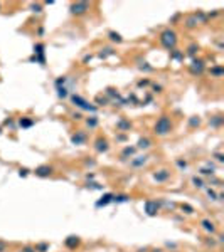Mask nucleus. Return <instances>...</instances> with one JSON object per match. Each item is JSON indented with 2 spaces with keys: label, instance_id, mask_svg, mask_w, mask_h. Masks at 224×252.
<instances>
[{
  "label": "nucleus",
  "instance_id": "f257e3e1",
  "mask_svg": "<svg viewBox=\"0 0 224 252\" xmlns=\"http://www.w3.org/2000/svg\"><path fill=\"white\" fill-rule=\"evenodd\" d=\"M170 119L165 118V116H162L158 121H157V125H155V133L157 135H167L168 131H170Z\"/></svg>",
  "mask_w": 224,
  "mask_h": 252
},
{
  "label": "nucleus",
  "instance_id": "f03ea898",
  "mask_svg": "<svg viewBox=\"0 0 224 252\" xmlns=\"http://www.w3.org/2000/svg\"><path fill=\"white\" fill-rule=\"evenodd\" d=\"M162 44L165 46V47H174L175 46V34L172 32V30H165L164 34H162Z\"/></svg>",
  "mask_w": 224,
  "mask_h": 252
},
{
  "label": "nucleus",
  "instance_id": "7ed1b4c3",
  "mask_svg": "<svg viewBox=\"0 0 224 252\" xmlns=\"http://www.w3.org/2000/svg\"><path fill=\"white\" fill-rule=\"evenodd\" d=\"M73 103H74V104H78L79 108H83V109H89V111H94V109H96L94 106H91L88 101H84L81 96H76V94L73 96Z\"/></svg>",
  "mask_w": 224,
  "mask_h": 252
},
{
  "label": "nucleus",
  "instance_id": "20e7f679",
  "mask_svg": "<svg viewBox=\"0 0 224 252\" xmlns=\"http://www.w3.org/2000/svg\"><path fill=\"white\" fill-rule=\"evenodd\" d=\"M157 210H158V205H157L155 202H147V203H145V212H147V215L153 217L157 214Z\"/></svg>",
  "mask_w": 224,
  "mask_h": 252
},
{
  "label": "nucleus",
  "instance_id": "39448f33",
  "mask_svg": "<svg viewBox=\"0 0 224 252\" xmlns=\"http://www.w3.org/2000/svg\"><path fill=\"white\" fill-rule=\"evenodd\" d=\"M71 10H73V14H83V12H86V10H88V3H86V2L74 3V5L71 7Z\"/></svg>",
  "mask_w": 224,
  "mask_h": 252
},
{
  "label": "nucleus",
  "instance_id": "423d86ee",
  "mask_svg": "<svg viewBox=\"0 0 224 252\" xmlns=\"http://www.w3.org/2000/svg\"><path fill=\"white\" fill-rule=\"evenodd\" d=\"M36 175H39V177H49L51 175V166H39L36 170Z\"/></svg>",
  "mask_w": 224,
  "mask_h": 252
},
{
  "label": "nucleus",
  "instance_id": "0eeeda50",
  "mask_svg": "<svg viewBox=\"0 0 224 252\" xmlns=\"http://www.w3.org/2000/svg\"><path fill=\"white\" fill-rule=\"evenodd\" d=\"M153 178H155L157 181H165L168 178V172H167V170H160L158 173H155V175H153Z\"/></svg>",
  "mask_w": 224,
  "mask_h": 252
},
{
  "label": "nucleus",
  "instance_id": "6e6552de",
  "mask_svg": "<svg viewBox=\"0 0 224 252\" xmlns=\"http://www.w3.org/2000/svg\"><path fill=\"white\" fill-rule=\"evenodd\" d=\"M106 150H108V143H106V140H98V141H96V151L103 153V151H106Z\"/></svg>",
  "mask_w": 224,
  "mask_h": 252
},
{
  "label": "nucleus",
  "instance_id": "1a4fd4ad",
  "mask_svg": "<svg viewBox=\"0 0 224 252\" xmlns=\"http://www.w3.org/2000/svg\"><path fill=\"white\" fill-rule=\"evenodd\" d=\"M113 198H115V195H111V193H106L105 197H103L99 202H98V203H96V205H98V207H101V205H106V203L113 202Z\"/></svg>",
  "mask_w": 224,
  "mask_h": 252
},
{
  "label": "nucleus",
  "instance_id": "9d476101",
  "mask_svg": "<svg viewBox=\"0 0 224 252\" xmlns=\"http://www.w3.org/2000/svg\"><path fill=\"white\" fill-rule=\"evenodd\" d=\"M84 140H86V136H84L83 133H78V135H74V136H73V143H74V144L84 143Z\"/></svg>",
  "mask_w": 224,
  "mask_h": 252
},
{
  "label": "nucleus",
  "instance_id": "9b49d317",
  "mask_svg": "<svg viewBox=\"0 0 224 252\" xmlns=\"http://www.w3.org/2000/svg\"><path fill=\"white\" fill-rule=\"evenodd\" d=\"M202 227H204L207 232H214V230H216V229H214V224L209 222V220H202Z\"/></svg>",
  "mask_w": 224,
  "mask_h": 252
},
{
  "label": "nucleus",
  "instance_id": "f8f14e48",
  "mask_svg": "<svg viewBox=\"0 0 224 252\" xmlns=\"http://www.w3.org/2000/svg\"><path fill=\"white\" fill-rule=\"evenodd\" d=\"M194 66H192V71L194 72H201L202 71V62L201 61H196V62H192Z\"/></svg>",
  "mask_w": 224,
  "mask_h": 252
},
{
  "label": "nucleus",
  "instance_id": "ddd939ff",
  "mask_svg": "<svg viewBox=\"0 0 224 252\" xmlns=\"http://www.w3.org/2000/svg\"><path fill=\"white\" fill-rule=\"evenodd\" d=\"M150 146V140L148 138H142L140 141H138V148H148Z\"/></svg>",
  "mask_w": 224,
  "mask_h": 252
},
{
  "label": "nucleus",
  "instance_id": "4468645a",
  "mask_svg": "<svg viewBox=\"0 0 224 252\" xmlns=\"http://www.w3.org/2000/svg\"><path fill=\"white\" fill-rule=\"evenodd\" d=\"M66 245H68V247H74V245H78V237H69V239L66 240Z\"/></svg>",
  "mask_w": 224,
  "mask_h": 252
},
{
  "label": "nucleus",
  "instance_id": "2eb2a0df",
  "mask_svg": "<svg viewBox=\"0 0 224 252\" xmlns=\"http://www.w3.org/2000/svg\"><path fill=\"white\" fill-rule=\"evenodd\" d=\"M145 162H147V156H140L138 160H135V162L131 163V165H133V166H140L142 163H145Z\"/></svg>",
  "mask_w": 224,
  "mask_h": 252
},
{
  "label": "nucleus",
  "instance_id": "dca6fc26",
  "mask_svg": "<svg viewBox=\"0 0 224 252\" xmlns=\"http://www.w3.org/2000/svg\"><path fill=\"white\" fill-rule=\"evenodd\" d=\"M32 123H34L32 119H20V126H25V128H27V126H30Z\"/></svg>",
  "mask_w": 224,
  "mask_h": 252
},
{
  "label": "nucleus",
  "instance_id": "f3484780",
  "mask_svg": "<svg viewBox=\"0 0 224 252\" xmlns=\"http://www.w3.org/2000/svg\"><path fill=\"white\" fill-rule=\"evenodd\" d=\"M113 200L115 202H128V197L127 195H120V197H115Z\"/></svg>",
  "mask_w": 224,
  "mask_h": 252
},
{
  "label": "nucleus",
  "instance_id": "a211bd4d",
  "mask_svg": "<svg viewBox=\"0 0 224 252\" xmlns=\"http://www.w3.org/2000/svg\"><path fill=\"white\" fill-rule=\"evenodd\" d=\"M110 37H111V40H116V42L121 40V37L118 36V34H115V32H110Z\"/></svg>",
  "mask_w": 224,
  "mask_h": 252
},
{
  "label": "nucleus",
  "instance_id": "6ab92c4d",
  "mask_svg": "<svg viewBox=\"0 0 224 252\" xmlns=\"http://www.w3.org/2000/svg\"><path fill=\"white\" fill-rule=\"evenodd\" d=\"M182 210H186L187 214H192V207L190 205H182Z\"/></svg>",
  "mask_w": 224,
  "mask_h": 252
},
{
  "label": "nucleus",
  "instance_id": "aec40b11",
  "mask_svg": "<svg viewBox=\"0 0 224 252\" xmlns=\"http://www.w3.org/2000/svg\"><path fill=\"white\" fill-rule=\"evenodd\" d=\"M192 181H194V185H196V187H199V188L202 187V181L199 180V178H194V180H192Z\"/></svg>",
  "mask_w": 224,
  "mask_h": 252
},
{
  "label": "nucleus",
  "instance_id": "412c9836",
  "mask_svg": "<svg viewBox=\"0 0 224 252\" xmlns=\"http://www.w3.org/2000/svg\"><path fill=\"white\" fill-rule=\"evenodd\" d=\"M96 125H98V121H96L94 118L93 119H88V126H96Z\"/></svg>",
  "mask_w": 224,
  "mask_h": 252
},
{
  "label": "nucleus",
  "instance_id": "4be33fe9",
  "mask_svg": "<svg viewBox=\"0 0 224 252\" xmlns=\"http://www.w3.org/2000/svg\"><path fill=\"white\" fill-rule=\"evenodd\" d=\"M219 125H221V118L217 116V118H216V119L212 121V126H219Z\"/></svg>",
  "mask_w": 224,
  "mask_h": 252
},
{
  "label": "nucleus",
  "instance_id": "5701e85b",
  "mask_svg": "<svg viewBox=\"0 0 224 252\" xmlns=\"http://www.w3.org/2000/svg\"><path fill=\"white\" fill-rule=\"evenodd\" d=\"M177 165H179L180 168H187V163H186V162H180V160H179V162H177Z\"/></svg>",
  "mask_w": 224,
  "mask_h": 252
},
{
  "label": "nucleus",
  "instance_id": "b1692460",
  "mask_svg": "<svg viewBox=\"0 0 224 252\" xmlns=\"http://www.w3.org/2000/svg\"><path fill=\"white\" fill-rule=\"evenodd\" d=\"M46 249H47V245H46V244H40V245L37 247V251H40V252H42V251H46Z\"/></svg>",
  "mask_w": 224,
  "mask_h": 252
},
{
  "label": "nucleus",
  "instance_id": "393cba45",
  "mask_svg": "<svg viewBox=\"0 0 224 252\" xmlns=\"http://www.w3.org/2000/svg\"><path fill=\"white\" fill-rule=\"evenodd\" d=\"M131 153H133V148H127V150H125V153H123V155H131Z\"/></svg>",
  "mask_w": 224,
  "mask_h": 252
},
{
  "label": "nucleus",
  "instance_id": "a878e982",
  "mask_svg": "<svg viewBox=\"0 0 224 252\" xmlns=\"http://www.w3.org/2000/svg\"><path fill=\"white\" fill-rule=\"evenodd\" d=\"M32 9H34V12H40V7L39 5H32Z\"/></svg>",
  "mask_w": 224,
  "mask_h": 252
},
{
  "label": "nucleus",
  "instance_id": "bb28decb",
  "mask_svg": "<svg viewBox=\"0 0 224 252\" xmlns=\"http://www.w3.org/2000/svg\"><path fill=\"white\" fill-rule=\"evenodd\" d=\"M216 158H217L219 162H223V160H224V158H223V155H221V153H217V155H216Z\"/></svg>",
  "mask_w": 224,
  "mask_h": 252
},
{
  "label": "nucleus",
  "instance_id": "cd10ccee",
  "mask_svg": "<svg viewBox=\"0 0 224 252\" xmlns=\"http://www.w3.org/2000/svg\"><path fill=\"white\" fill-rule=\"evenodd\" d=\"M207 193H209V197H212V198L216 197V193H214V192H212V190H207Z\"/></svg>",
  "mask_w": 224,
  "mask_h": 252
},
{
  "label": "nucleus",
  "instance_id": "c85d7f7f",
  "mask_svg": "<svg viewBox=\"0 0 224 252\" xmlns=\"http://www.w3.org/2000/svg\"><path fill=\"white\" fill-rule=\"evenodd\" d=\"M27 175V170H20V177H25Z\"/></svg>",
  "mask_w": 224,
  "mask_h": 252
},
{
  "label": "nucleus",
  "instance_id": "c756f323",
  "mask_svg": "<svg viewBox=\"0 0 224 252\" xmlns=\"http://www.w3.org/2000/svg\"><path fill=\"white\" fill-rule=\"evenodd\" d=\"M24 252H34V249H32V247H25V249H24Z\"/></svg>",
  "mask_w": 224,
  "mask_h": 252
}]
</instances>
